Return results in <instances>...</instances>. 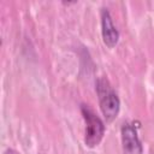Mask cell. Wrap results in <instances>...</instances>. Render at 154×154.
Wrapping results in <instances>:
<instances>
[{
	"label": "cell",
	"instance_id": "7a4b0ae2",
	"mask_svg": "<svg viewBox=\"0 0 154 154\" xmlns=\"http://www.w3.org/2000/svg\"><path fill=\"white\" fill-rule=\"evenodd\" d=\"M81 112L83 116V119L85 122V135H84V143L89 148H94L103 138L105 135V123L102 119L96 116V113L87 105L81 106Z\"/></svg>",
	"mask_w": 154,
	"mask_h": 154
},
{
	"label": "cell",
	"instance_id": "3957f363",
	"mask_svg": "<svg viewBox=\"0 0 154 154\" xmlns=\"http://www.w3.org/2000/svg\"><path fill=\"white\" fill-rule=\"evenodd\" d=\"M122 147L124 154H142L143 146L137 134L135 123H124L120 129Z\"/></svg>",
	"mask_w": 154,
	"mask_h": 154
},
{
	"label": "cell",
	"instance_id": "5b68a950",
	"mask_svg": "<svg viewBox=\"0 0 154 154\" xmlns=\"http://www.w3.org/2000/svg\"><path fill=\"white\" fill-rule=\"evenodd\" d=\"M4 154H18V153H17L16 150H13V149H7Z\"/></svg>",
	"mask_w": 154,
	"mask_h": 154
},
{
	"label": "cell",
	"instance_id": "6da1fadb",
	"mask_svg": "<svg viewBox=\"0 0 154 154\" xmlns=\"http://www.w3.org/2000/svg\"><path fill=\"white\" fill-rule=\"evenodd\" d=\"M96 91L99 95L100 109L106 122H112L117 118L120 109V100L117 93L112 89L107 79H99L96 83Z\"/></svg>",
	"mask_w": 154,
	"mask_h": 154
},
{
	"label": "cell",
	"instance_id": "277c9868",
	"mask_svg": "<svg viewBox=\"0 0 154 154\" xmlns=\"http://www.w3.org/2000/svg\"><path fill=\"white\" fill-rule=\"evenodd\" d=\"M101 35L103 43L108 48H113L117 46L119 41V31L113 24L112 17L107 8H102L101 11Z\"/></svg>",
	"mask_w": 154,
	"mask_h": 154
}]
</instances>
